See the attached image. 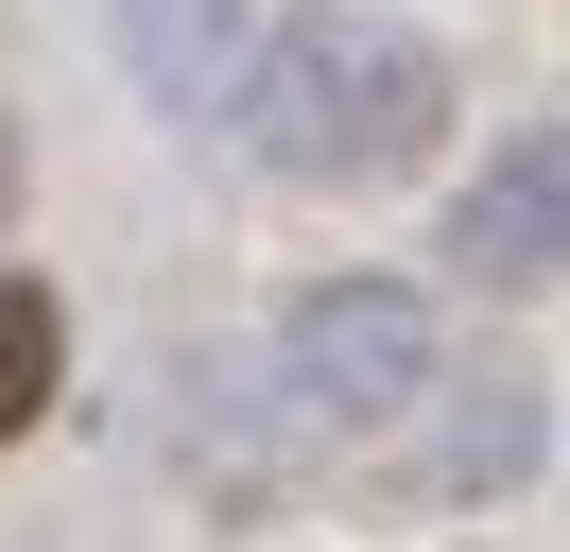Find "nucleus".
Listing matches in <instances>:
<instances>
[{"label":"nucleus","mask_w":570,"mask_h":552,"mask_svg":"<svg viewBox=\"0 0 570 552\" xmlns=\"http://www.w3.org/2000/svg\"><path fill=\"white\" fill-rule=\"evenodd\" d=\"M432 121H450V87H432V52L381 34V18H294L277 52H259V87H243V138L277 172H328V190L415 172Z\"/></svg>","instance_id":"obj_1"},{"label":"nucleus","mask_w":570,"mask_h":552,"mask_svg":"<svg viewBox=\"0 0 570 552\" xmlns=\"http://www.w3.org/2000/svg\"><path fill=\"white\" fill-rule=\"evenodd\" d=\"M294 363H328L363 414H381V397H415V379H432V328H415V310H381V294H312V310H294Z\"/></svg>","instance_id":"obj_3"},{"label":"nucleus","mask_w":570,"mask_h":552,"mask_svg":"<svg viewBox=\"0 0 570 552\" xmlns=\"http://www.w3.org/2000/svg\"><path fill=\"white\" fill-rule=\"evenodd\" d=\"M36 414H52V294L0 276V432H36Z\"/></svg>","instance_id":"obj_4"},{"label":"nucleus","mask_w":570,"mask_h":552,"mask_svg":"<svg viewBox=\"0 0 570 552\" xmlns=\"http://www.w3.org/2000/svg\"><path fill=\"white\" fill-rule=\"evenodd\" d=\"M466 276H501V294H535V276H570V138H519V156L484 172V207H466L450 241Z\"/></svg>","instance_id":"obj_2"},{"label":"nucleus","mask_w":570,"mask_h":552,"mask_svg":"<svg viewBox=\"0 0 570 552\" xmlns=\"http://www.w3.org/2000/svg\"><path fill=\"white\" fill-rule=\"evenodd\" d=\"M208 18H225V0H121V34H139L156 69H208Z\"/></svg>","instance_id":"obj_5"}]
</instances>
